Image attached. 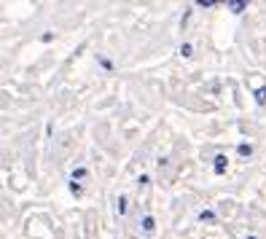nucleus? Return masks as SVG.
Returning <instances> with one entry per match:
<instances>
[{"label":"nucleus","instance_id":"14","mask_svg":"<svg viewBox=\"0 0 266 239\" xmlns=\"http://www.w3.org/2000/svg\"><path fill=\"white\" fill-rule=\"evenodd\" d=\"M245 239H258V237H253V234H250V237H245Z\"/></svg>","mask_w":266,"mask_h":239},{"label":"nucleus","instance_id":"10","mask_svg":"<svg viewBox=\"0 0 266 239\" xmlns=\"http://www.w3.org/2000/svg\"><path fill=\"white\" fill-rule=\"evenodd\" d=\"M199 221H215V212L213 210H202L199 212Z\"/></svg>","mask_w":266,"mask_h":239},{"label":"nucleus","instance_id":"2","mask_svg":"<svg viewBox=\"0 0 266 239\" xmlns=\"http://www.w3.org/2000/svg\"><path fill=\"white\" fill-rule=\"evenodd\" d=\"M140 228H143L145 234H153V228H156V221H153V215H145L143 221H140Z\"/></svg>","mask_w":266,"mask_h":239},{"label":"nucleus","instance_id":"8","mask_svg":"<svg viewBox=\"0 0 266 239\" xmlns=\"http://www.w3.org/2000/svg\"><path fill=\"white\" fill-rule=\"evenodd\" d=\"M116 210H118V215H124V212H127V196H118V204H116Z\"/></svg>","mask_w":266,"mask_h":239},{"label":"nucleus","instance_id":"7","mask_svg":"<svg viewBox=\"0 0 266 239\" xmlns=\"http://www.w3.org/2000/svg\"><path fill=\"white\" fill-rule=\"evenodd\" d=\"M70 193H73V196H81V193H83V188H81V183H78V180H70Z\"/></svg>","mask_w":266,"mask_h":239},{"label":"nucleus","instance_id":"9","mask_svg":"<svg viewBox=\"0 0 266 239\" xmlns=\"http://www.w3.org/2000/svg\"><path fill=\"white\" fill-rule=\"evenodd\" d=\"M191 54H194L191 43H183V46H180V57H191Z\"/></svg>","mask_w":266,"mask_h":239},{"label":"nucleus","instance_id":"13","mask_svg":"<svg viewBox=\"0 0 266 239\" xmlns=\"http://www.w3.org/2000/svg\"><path fill=\"white\" fill-rule=\"evenodd\" d=\"M100 64H102L105 70H113V64H110V62H108V59H102V57H100Z\"/></svg>","mask_w":266,"mask_h":239},{"label":"nucleus","instance_id":"5","mask_svg":"<svg viewBox=\"0 0 266 239\" xmlns=\"http://www.w3.org/2000/svg\"><path fill=\"white\" fill-rule=\"evenodd\" d=\"M237 153H239V156H250V153H253V145H250V143H239Z\"/></svg>","mask_w":266,"mask_h":239},{"label":"nucleus","instance_id":"4","mask_svg":"<svg viewBox=\"0 0 266 239\" xmlns=\"http://www.w3.org/2000/svg\"><path fill=\"white\" fill-rule=\"evenodd\" d=\"M86 175H89V172H86V167H75V169H73V175H70V180H78V183H81Z\"/></svg>","mask_w":266,"mask_h":239},{"label":"nucleus","instance_id":"6","mask_svg":"<svg viewBox=\"0 0 266 239\" xmlns=\"http://www.w3.org/2000/svg\"><path fill=\"white\" fill-rule=\"evenodd\" d=\"M255 102H258V105H266V86L255 89Z\"/></svg>","mask_w":266,"mask_h":239},{"label":"nucleus","instance_id":"11","mask_svg":"<svg viewBox=\"0 0 266 239\" xmlns=\"http://www.w3.org/2000/svg\"><path fill=\"white\" fill-rule=\"evenodd\" d=\"M197 6H199V8H213L215 3H213V0H197Z\"/></svg>","mask_w":266,"mask_h":239},{"label":"nucleus","instance_id":"3","mask_svg":"<svg viewBox=\"0 0 266 239\" xmlns=\"http://www.w3.org/2000/svg\"><path fill=\"white\" fill-rule=\"evenodd\" d=\"M226 8H229V11H234V14H242L245 8H248V3H245V0H229V3H226Z\"/></svg>","mask_w":266,"mask_h":239},{"label":"nucleus","instance_id":"1","mask_svg":"<svg viewBox=\"0 0 266 239\" xmlns=\"http://www.w3.org/2000/svg\"><path fill=\"white\" fill-rule=\"evenodd\" d=\"M226 167H229V159H226L223 153H218V156L213 159V172H215V175H223Z\"/></svg>","mask_w":266,"mask_h":239},{"label":"nucleus","instance_id":"12","mask_svg":"<svg viewBox=\"0 0 266 239\" xmlns=\"http://www.w3.org/2000/svg\"><path fill=\"white\" fill-rule=\"evenodd\" d=\"M148 183H150L148 175H140V177H137V186H148Z\"/></svg>","mask_w":266,"mask_h":239}]
</instances>
